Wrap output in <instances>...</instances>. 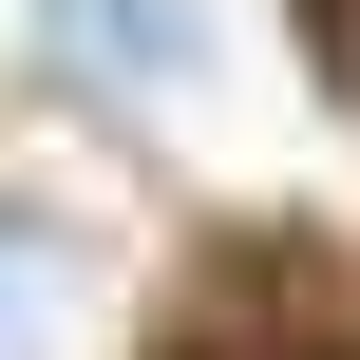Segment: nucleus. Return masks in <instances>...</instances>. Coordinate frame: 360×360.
<instances>
[{
    "mask_svg": "<svg viewBox=\"0 0 360 360\" xmlns=\"http://www.w3.org/2000/svg\"><path fill=\"white\" fill-rule=\"evenodd\" d=\"M57 57L133 76V95H190L209 76V0H57Z\"/></svg>",
    "mask_w": 360,
    "mask_h": 360,
    "instance_id": "nucleus-2",
    "label": "nucleus"
},
{
    "mask_svg": "<svg viewBox=\"0 0 360 360\" xmlns=\"http://www.w3.org/2000/svg\"><path fill=\"white\" fill-rule=\"evenodd\" d=\"M0 360H114V266L38 209H0Z\"/></svg>",
    "mask_w": 360,
    "mask_h": 360,
    "instance_id": "nucleus-1",
    "label": "nucleus"
}]
</instances>
